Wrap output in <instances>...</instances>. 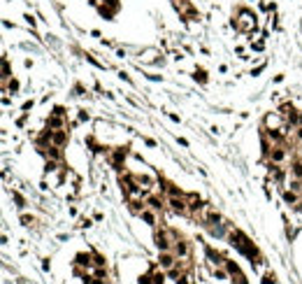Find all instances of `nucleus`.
Here are the masks:
<instances>
[{
    "label": "nucleus",
    "instance_id": "f257e3e1",
    "mask_svg": "<svg viewBox=\"0 0 302 284\" xmlns=\"http://www.w3.org/2000/svg\"><path fill=\"white\" fill-rule=\"evenodd\" d=\"M174 261H177V258H174V254L172 252H163L161 254V265H163V268H172V265H174Z\"/></svg>",
    "mask_w": 302,
    "mask_h": 284
},
{
    "label": "nucleus",
    "instance_id": "f03ea898",
    "mask_svg": "<svg viewBox=\"0 0 302 284\" xmlns=\"http://www.w3.org/2000/svg\"><path fill=\"white\" fill-rule=\"evenodd\" d=\"M283 200H286L288 205H298V203H300V191H295V189L283 191Z\"/></svg>",
    "mask_w": 302,
    "mask_h": 284
},
{
    "label": "nucleus",
    "instance_id": "7ed1b4c3",
    "mask_svg": "<svg viewBox=\"0 0 302 284\" xmlns=\"http://www.w3.org/2000/svg\"><path fill=\"white\" fill-rule=\"evenodd\" d=\"M295 135H298V140H300V142H302V126H300V128H298V131H295Z\"/></svg>",
    "mask_w": 302,
    "mask_h": 284
}]
</instances>
